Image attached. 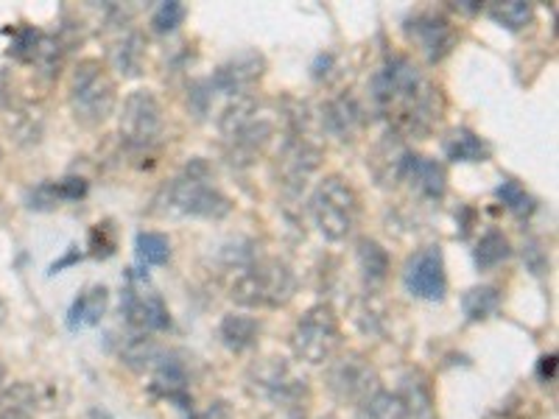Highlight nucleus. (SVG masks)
Returning <instances> with one entry per match:
<instances>
[{"label":"nucleus","mask_w":559,"mask_h":419,"mask_svg":"<svg viewBox=\"0 0 559 419\" xmlns=\"http://www.w3.org/2000/svg\"><path fill=\"white\" fill-rule=\"evenodd\" d=\"M109 308L107 286H87L76 297V302L68 311L70 331H84V327H96Z\"/></svg>","instance_id":"20"},{"label":"nucleus","mask_w":559,"mask_h":419,"mask_svg":"<svg viewBox=\"0 0 559 419\" xmlns=\"http://www.w3.org/2000/svg\"><path fill=\"white\" fill-rule=\"evenodd\" d=\"M401 397H403V408H406L403 419H437L431 388H428V383L423 381V378H408Z\"/></svg>","instance_id":"29"},{"label":"nucleus","mask_w":559,"mask_h":419,"mask_svg":"<svg viewBox=\"0 0 559 419\" xmlns=\"http://www.w3.org/2000/svg\"><path fill=\"white\" fill-rule=\"evenodd\" d=\"M442 152L451 163H487L492 148L484 137H478L473 129L456 127L442 140Z\"/></svg>","instance_id":"21"},{"label":"nucleus","mask_w":559,"mask_h":419,"mask_svg":"<svg viewBox=\"0 0 559 419\" xmlns=\"http://www.w3.org/2000/svg\"><path fill=\"white\" fill-rule=\"evenodd\" d=\"M17 62L34 64L39 70H48L53 73V68H59V43L51 34L39 32V28H14L12 48H9Z\"/></svg>","instance_id":"17"},{"label":"nucleus","mask_w":559,"mask_h":419,"mask_svg":"<svg viewBox=\"0 0 559 419\" xmlns=\"http://www.w3.org/2000/svg\"><path fill=\"white\" fill-rule=\"evenodd\" d=\"M39 394L32 383H12L0 392V419H37Z\"/></svg>","instance_id":"25"},{"label":"nucleus","mask_w":559,"mask_h":419,"mask_svg":"<svg viewBox=\"0 0 559 419\" xmlns=\"http://www.w3.org/2000/svg\"><path fill=\"white\" fill-rule=\"evenodd\" d=\"M501 306V291L496 286H473L462 294V311L467 322H484Z\"/></svg>","instance_id":"27"},{"label":"nucleus","mask_w":559,"mask_h":419,"mask_svg":"<svg viewBox=\"0 0 559 419\" xmlns=\"http://www.w3.org/2000/svg\"><path fill=\"white\" fill-rule=\"evenodd\" d=\"M7 316H9V308H7V299L0 297V324L7 322Z\"/></svg>","instance_id":"40"},{"label":"nucleus","mask_w":559,"mask_h":419,"mask_svg":"<svg viewBox=\"0 0 559 419\" xmlns=\"http://www.w3.org/2000/svg\"><path fill=\"white\" fill-rule=\"evenodd\" d=\"M118 134L129 152H146L163 134V107L152 89H132L123 98Z\"/></svg>","instance_id":"10"},{"label":"nucleus","mask_w":559,"mask_h":419,"mask_svg":"<svg viewBox=\"0 0 559 419\" xmlns=\"http://www.w3.org/2000/svg\"><path fill=\"white\" fill-rule=\"evenodd\" d=\"M152 392L159 394V397H166V400L177 403L182 411L193 414V400L191 392H188V372H185L182 363L174 361V358L163 356V361L154 367Z\"/></svg>","instance_id":"18"},{"label":"nucleus","mask_w":559,"mask_h":419,"mask_svg":"<svg viewBox=\"0 0 559 419\" xmlns=\"http://www.w3.org/2000/svg\"><path fill=\"white\" fill-rule=\"evenodd\" d=\"M70 112L82 127H102L118 104V87L102 59H82L68 82Z\"/></svg>","instance_id":"5"},{"label":"nucleus","mask_w":559,"mask_h":419,"mask_svg":"<svg viewBox=\"0 0 559 419\" xmlns=\"http://www.w3.org/2000/svg\"><path fill=\"white\" fill-rule=\"evenodd\" d=\"M496 196L501 199V202L507 204L509 213H515L518 218H526L534 213V199L528 196L526 188H523L521 182H515V179H507V182L498 184Z\"/></svg>","instance_id":"34"},{"label":"nucleus","mask_w":559,"mask_h":419,"mask_svg":"<svg viewBox=\"0 0 559 419\" xmlns=\"http://www.w3.org/2000/svg\"><path fill=\"white\" fill-rule=\"evenodd\" d=\"M473 258H476V266L481 268V272H489V268L501 266L503 261L512 258V243H509V238L503 236V232L489 229V232H484L481 236V241H478Z\"/></svg>","instance_id":"30"},{"label":"nucleus","mask_w":559,"mask_h":419,"mask_svg":"<svg viewBox=\"0 0 559 419\" xmlns=\"http://www.w3.org/2000/svg\"><path fill=\"white\" fill-rule=\"evenodd\" d=\"M191 419H229V408L227 403H210V408L204 414H193Z\"/></svg>","instance_id":"39"},{"label":"nucleus","mask_w":559,"mask_h":419,"mask_svg":"<svg viewBox=\"0 0 559 419\" xmlns=\"http://www.w3.org/2000/svg\"><path fill=\"white\" fill-rule=\"evenodd\" d=\"M487 14L496 20L498 26L507 28V32H523V28L532 26V20H534L532 3H523V0L492 3V7L487 9Z\"/></svg>","instance_id":"32"},{"label":"nucleus","mask_w":559,"mask_h":419,"mask_svg":"<svg viewBox=\"0 0 559 419\" xmlns=\"http://www.w3.org/2000/svg\"><path fill=\"white\" fill-rule=\"evenodd\" d=\"M274 112L254 96L233 98L218 118V134L227 146L233 163H252L274 137Z\"/></svg>","instance_id":"3"},{"label":"nucleus","mask_w":559,"mask_h":419,"mask_svg":"<svg viewBox=\"0 0 559 419\" xmlns=\"http://www.w3.org/2000/svg\"><path fill=\"white\" fill-rule=\"evenodd\" d=\"M372 101L386 115L394 132L406 137H428L445 112L439 87H433L403 53H394L376 70Z\"/></svg>","instance_id":"1"},{"label":"nucleus","mask_w":559,"mask_h":419,"mask_svg":"<svg viewBox=\"0 0 559 419\" xmlns=\"http://www.w3.org/2000/svg\"><path fill=\"white\" fill-rule=\"evenodd\" d=\"M134 249H138V261L143 266H166L171 258V241L163 232H138L134 238Z\"/></svg>","instance_id":"33"},{"label":"nucleus","mask_w":559,"mask_h":419,"mask_svg":"<svg viewBox=\"0 0 559 419\" xmlns=\"http://www.w3.org/2000/svg\"><path fill=\"white\" fill-rule=\"evenodd\" d=\"M364 123V112L358 107L356 98L342 96V98H333L322 107V127L338 140H353V134L361 129Z\"/></svg>","instance_id":"19"},{"label":"nucleus","mask_w":559,"mask_h":419,"mask_svg":"<svg viewBox=\"0 0 559 419\" xmlns=\"http://www.w3.org/2000/svg\"><path fill=\"white\" fill-rule=\"evenodd\" d=\"M109 64L118 70L123 79H138L143 73V57H146V43L134 32L123 34L121 39H115L109 45Z\"/></svg>","instance_id":"23"},{"label":"nucleus","mask_w":559,"mask_h":419,"mask_svg":"<svg viewBox=\"0 0 559 419\" xmlns=\"http://www.w3.org/2000/svg\"><path fill=\"white\" fill-rule=\"evenodd\" d=\"M353 313H356L353 319H356L358 327H361L364 333H376L378 324L383 322V308H381V302H378L376 297L358 299L356 308H353Z\"/></svg>","instance_id":"37"},{"label":"nucleus","mask_w":559,"mask_h":419,"mask_svg":"<svg viewBox=\"0 0 559 419\" xmlns=\"http://www.w3.org/2000/svg\"><path fill=\"white\" fill-rule=\"evenodd\" d=\"M87 193V182L76 177H68V179H59V182H45L39 184L37 191H32L28 196V207L34 210H48L59 202H76Z\"/></svg>","instance_id":"26"},{"label":"nucleus","mask_w":559,"mask_h":419,"mask_svg":"<svg viewBox=\"0 0 559 419\" xmlns=\"http://www.w3.org/2000/svg\"><path fill=\"white\" fill-rule=\"evenodd\" d=\"M319 166H322V152L313 146L311 140L288 137L277 154L274 173H277L280 188H283L288 196H297V193L306 191V184L311 182V177L319 171Z\"/></svg>","instance_id":"14"},{"label":"nucleus","mask_w":559,"mask_h":419,"mask_svg":"<svg viewBox=\"0 0 559 419\" xmlns=\"http://www.w3.org/2000/svg\"><path fill=\"white\" fill-rule=\"evenodd\" d=\"M121 313L127 324L138 333H163L171 327V313H168L166 299L159 297L152 286L146 272L129 268L127 286L121 294Z\"/></svg>","instance_id":"9"},{"label":"nucleus","mask_w":559,"mask_h":419,"mask_svg":"<svg viewBox=\"0 0 559 419\" xmlns=\"http://www.w3.org/2000/svg\"><path fill=\"white\" fill-rule=\"evenodd\" d=\"M338 347H342V324L331 302H317L294 324L292 349L302 363L311 367L331 363Z\"/></svg>","instance_id":"7"},{"label":"nucleus","mask_w":559,"mask_h":419,"mask_svg":"<svg viewBox=\"0 0 559 419\" xmlns=\"http://www.w3.org/2000/svg\"><path fill=\"white\" fill-rule=\"evenodd\" d=\"M401 182H406L414 196L426 199V202H442L448 191L445 166L431 157H423V154H406Z\"/></svg>","instance_id":"16"},{"label":"nucleus","mask_w":559,"mask_h":419,"mask_svg":"<svg viewBox=\"0 0 559 419\" xmlns=\"http://www.w3.org/2000/svg\"><path fill=\"white\" fill-rule=\"evenodd\" d=\"M308 207H311L313 227L319 229V236L331 243L344 241L361 218V199H358L356 188L338 173H331L317 184Z\"/></svg>","instance_id":"6"},{"label":"nucleus","mask_w":559,"mask_h":419,"mask_svg":"<svg viewBox=\"0 0 559 419\" xmlns=\"http://www.w3.org/2000/svg\"><path fill=\"white\" fill-rule=\"evenodd\" d=\"M121 358L132 369H154L163 361V349H159V344L148 333H138V336H132L123 344Z\"/></svg>","instance_id":"31"},{"label":"nucleus","mask_w":559,"mask_h":419,"mask_svg":"<svg viewBox=\"0 0 559 419\" xmlns=\"http://www.w3.org/2000/svg\"><path fill=\"white\" fill-rule=\"evenodd\" d=\"M406 37L417 45V51L431 64L451 57L459 43V32L451 17L442 12H417L406 20Z\"/></svg>","instance_id":"13"},{"label":"nucleus","mask_w":559,"mask_h":419,"mask_svg":"<svg viewBox=\"0 0 559 419\" xmlns=\"http://www.w3.org/2000/svg\"><path fill=\"white\" fill-rule=\"evenodd\" d=\"M263 419H306V411L299 406H280L274 411H269Z\"/></svg>","instance_id":"38"},{"label":"nucleus","mask_w":559,"mask_h":419,"mask_svg":"<svg viewBox=\"0 0 559 419\" xmlns=\"http://www.w3.org/2000/svg\"><path fill=\"white\" fill-rule=\"evenodd\" d=\"M3 381H7V363L0 361V392H3Z\"/></svg>","instance_id":"41"},{"label":"nucleus","mask_w":559,"mask_h":419,"mask_svg":"<svg viewBox=\"0 0 559 419\" xmlns=\"http://www.w3.org/2000/svg\"><path fill=\"white\" fill-rule=\"evenodd\" d=\"M263 70H266V59L258 51H241L238 57L227 59L222 68L213 73L210 84L218 89V93H227L233 98L247 96L254 84L261 82Z\"/></svg>","instance_id":"15"},{"label":"nucleus","mask_w":559,"mask_h":419,"mask_svg":"<svg viewBox=\"0 0 559 419\" xmlns=\"http://www.w3.org/2000/svg\"><path fill=\"white\" fill-rule=\"evenodd\" d=\"M249 394L274 406H302L308 397V378L292 361L280 356L261 358L247 372Z\"/></svg>","instance_id":"8"},{"label":"nucleus","mask_w":559,"mask_h":419,"mask_svg":"<svg viewBox=\"0 0 559 419\" xmlns=\"http://www.w3.org/2000/svg\"><path fill=\"white\" fill-rule=\"evenodd\" d=\"M261 336V322L249 313H227L218 324V338L229 352H247L258 344Z\"/></svg>","instance_id":"22"},{"label":"nucleus","mask_w":559,"mask_h":419,"mask_svg":"<svg viewBox=\"0 0 559 419\" xmlns=\"http://www.w3.org/2000/svg\"><path fill=\"white\" fill-rule=\"evenodd\" d=\"M185 17H188V9H185L182 3H177V0H168V3H159V7L154 9L152 28L157 34H174L182 26Z\"/></svg>","instance_id":"35"},{"label":"nucleus","mask_w":559,"mask_h":419,"mask_svg":"<svg viewBox=\"0 0 559 419\" xmlns=\"http://www.w3.org/2000/svg\"><path fill=\"white\" fill-rule=\"evenodd\" d=\"M0 159H3V148H0Z\"/></svg>","instance_id":"42"},{"label":"nucleus","mask_w":559,"mask_h":419,"mask_svg":"<svg viewBox=\"0 0 559 419\" xmlns=\"http://www.w3.org/2000/svg\"><path fill=\"white\" fill-rule=\"evenodd\" d=\"M154 213L166 218H218L233 213V199L210 182V171L202 159L171 179L154 199Z\"/></svg>","instance_id":"2"},{"label":"nucleus","mask_w":559,"mask_h":419,"mask_svg":"<svg viewBox=\"0 0 559 419\" xmlns=\"http://www.w3.org/2000/svg\"><path fill=\"white\" fill-rule=\"evenodd\" d=\"M115 249H118V236H115L112 222H102L90 229V254L93 258L107 261L109 254H115Z\"/></svg>","instance_id":"36"},{"label":"nucleus","mask_w":559,"mask_h":419,"mask_svg":"<svg viewBox=\"0 0 559 419\" xmlns=\"http://www.w3.org/2000/svg\"><path fill=\"white\" fill-rule=\"evenodd\" d=\"M324 383H328V392L347 406H361L369 394L381 388L376 367L361 352H344V356L333 358L328 372H324Z\"/></svg>","instance_id":"11"},{"label":"nucleus","mask_w":559,"mask_h":419,"mask_svg":"<svg viewBox=\"0 0 559 419\" xmlns=\"http://www.w3.org/2000/svg\"><path fill=\"white\" fill-rule=\"evenodd\" d=\"M294 291H297V277L292 266L277 258H266V261H252L241 268V274L229 286V299L241 308L266 311V308L288 306Z\"/></svg>","instance_id":"4"},{"label":"nucleus","mask_w":559,"mask_h":419,"mask_svg":"<svg viewBox=\"0 0 559 419\" xmlns=\"http://www.w3.org/2000/svg\"><path fill=\"white\" fill-rule=\"evenodd\" d=\"M403 414L406 408L401 392H386V388H378L361 406H356V419H403Z\"/></svg>","instance_id":"28"},{"label":"nucleus","mask_w":559,"mask_h":419,"mask_svg":"<svg viewBox=\"0 0 559 419\" xmlns=\"http://www.w3.org/2000/svg\"><path fill=\"white\" fill-rule=\"evenodd\" d=\"M403 283L408 294L426 302H442L448 294L445 254L439 247H423L412 254L403 268Z\"/></svg>","instance_id":"12"},{"label":"nucleus","mask_w":559,"mask_h":419,"mask_svg":"<svg viewBox=\"0 0 559 419\" xmlns=\"http://www.w3.org/2000/svg\"><path fill=\"white\" fill-rule=\"evenodd\" d=\"M356 261L367 286H381V283H386L392 261H389V252L376 238H361L356 243Z\"/></svg>","instance_id":"24"}]
</instances>
